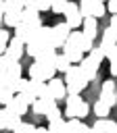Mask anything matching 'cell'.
<instances>
[{"instance_id": "obj_1", "label": "cell", "mask_w": 117, "mask_h": 133, "mask_svg": "<svg viewBox=\"0 0 117 133\" xmlns=\"http://www.w3.org/2000/svg\"><path fill=\"white\" fill-rule=\"evenodd\" d=\"M65 91L67 94H79L86 85H88V81H86V77L79 73V66L77 64H71L67 71H65Z\"/></svg>"}, {"instance_id": "obj_2", "label": "cell", "mask_w": 117, "mask_h": 133, "mask_svg": "<svg viewBox=\"0 0 117 133\" xmlns=\"http://www.w3.org/2000/svg\"><path fill=\"white\" fill-rule=\"evenodd\" d=\"M115 42H117V29L113 27H107L102 31V39H100V50L104 54L107 60H117V48H115Z\"/></svg>"}, {"instance_id": "obj_3", "label": "cell", "mask_w": 117, "mask_h": 133, "mask_svg": "<svg viewBox=\"0 0 117 133\" xmlns=\"http://www.w3.org/2000/svg\"><path fill=\"white\" fill-rule=\"evenodd\" d=\"M69 27H67V23H58V25H54V27H50V46L56 50V48H61L63 44H65V39H67V35H69Z\"/></svg>"}, {"instance_id": "obj_4", "label": "cell", "mask_w": 117, "mask_h": 133, "mask_svg": "<svg viewBox=\"0 0 117 133\" xmlns=\"http://www.w3.org/2000/svg\"><path fill=\"white\" fill-rule=\"evenodd\" d=\"M4 54H6L10 60H17V62H19V58L25 54V44H23L19 37H10V39L6 42V50H4Z\"/></svg>"}, {"instance_id": "obj_5", "label": "cell", "mask_w": 117, "mask_h": 133, "mask_svg": "<svg viewBox=\"0 0 117 133\" xmlns=\"http://www.w3.org/2000/svg\"><path fill=\"white\" fill-rule=\"evenodd\" d=\"M38 27H40V25H31V23L21 21L19 25H15V37H19L23 44H27V42L33 39V33H36Z\"/></svg>"}, {"instance_id": "obj_6", "label": "cell", "mask_w": 117, "mask_h": 133, "mask_svg": "<svg viewBox=\"0 0 117 133\" xmlns=\"http://www.w3.org/2000/svg\"><path fill=\"white\" fill-rule=\"evenodd\" d=\"M81 33L86 37H90V39H96V35H98V19L84 17L81 19Z\"/></svg>"}, {"instance_id": "obj_7", "label": "cell", "mask_w": 117, "mask_h": 133, "mask_svg": "<svg viewBox=\"0 0 117 133\" xmlns=\"http://www.w3.org/2000/svg\"><path fill=\"white\" fill-rule=\"evenodd\" d=\"M61 48H63V56H65V58H67L71 64H77V62H81V58H84V52H81L77 46H73V44H67V42H65Z\"/></svg>"}, {"instance_id": "obj_8", "label": "cell", "mask_w": 117, "mask_h": 133, "mask_svg": "<svg viewBox=\"0 0 117 133\" xmlns=\"http://www.w3.org/2000/svg\"><path fill=\"white\" fill-rule=\"evenodd\" d=\"M48 91H50V96L54 98V100H63L65 96H67V91H65V83L61 81V79H56V77H52V79H48Z\"/></svg>"}, {"instance_id": "obj_9", "label": "cell", "mask_w": 117, "mask_h": 133, "mask_svg": "<svg viewBox=\"0 0 117 133\" xmlns=\"http://www.w3.org/2000/svg\"><path fill=\"white\" fill-rule=\"evenodd\" d=\"M77 66H79V73L86 77V81H94V79H96V75H98V66H94L86 56L81 58V62H77Z\"/></svg>"}, {"instance_id": "obj_10", "label": "cell", "mask_w": 117, "mask_h": 133, "mask_svg": "<svg viewBox=\"0 0 117 133\" xmlns=\"http://www.w3.org/2000/svg\"><path fill=\"white\" fill-rule=\"evenodd\" d=\"M4 108H6V110H10V112H13V114H17V116H23V114L27 112V108H29V106L19 98V94H15V96L10 98V102H8Z\"/></svg>"}, {"instance_id": "obj_11", "label": "cell", "mask_w": 117, "mask_h": 133, "mask_svg": "<svg viewBox=\"0 0 117 133\" xmlns=\"http://www.w3.org/2000/svg\"><path fill=\"white\" fill-rule=\"evenodd\" d=\"M21 21H25V23H31V25H42L40 12H38L33 6H23V10H21Z\"/></svg>"}, {"instance_id": "obj_12", "label": "cell", "mask_w": 117, "mask_h": 133, "mask_svg": "<svg viewBox=\"0 0 117 133\" xmlns=\"http://www.w3.org/2000/svg\"><path fill=\"white\" fill-rule=\"evenodd\" d=\"M4 110V129H15L19 123H21V116H17V114H13L10 110H6V108H2Z\"/></svg>"}, {"instance_id": "obj_13", "label": "cell", "mask_w": 117, "mask_h": 133, "mask_svg": "<svg viewBox=\"0 0 117 133\" xmlns=\"http://www.w3.org/2000/svg\"><path fill=\"white\" fill-rule=\"evenodd\" d=\"M46 48H48V46H44V44H40V42H36V39H31V42L25 44V52H27L29 56H33V58H36L42 50H46Z\"/></svg>"}, {"instance_id": "obj_14", "label": "cell", "mask_w": 117, "mask_h": 133, "mask_svg": "<svg viewBox=\"0 0 117 133\" xmlns=\"http://www.w3.org/2000/svg\"><path fill=\"white\" fill-rule=\"evenodd\" d=\"M86 58H88L94 66H100V62L104 60V54H102V50H100V48H92V50L88 52V56H86Z\"/></svg>"}, {"instance_id": "obj_15", "label": "cell", "mask_w": 117, "mask_h": 133, "mask_svg": "<svg viewBox=\"0 0 117 133\" xmlns=\"http://www.w3.org/2000/svg\"><path fill=\"white\" fill-rule=\"evenodd\" d=\"M109 112H111V106H107L102 100H96V104H94V114H96L98 118H107Z\"/></svg>"}, {"instance_id": "obj_16", "label": "cell", "mask_w": 117, "mask_h": 133, "mask_svg": "<svg viewBox=\"0 0 117 133\" xmlns=\"http://www.w3.org/2000/svg\"><path fill=\"white\" fill-rule=\"evenodd\" d=\"M81 15H79V10L77 12H73V15H69V17H65V23H67V27L69 29H77V27H81Z\"/></svg>"}, {"instance_id": "obj_17", "label": "cell", "mask_w": 117, "mask_h": 133, "mask_svg": "<svg viewBox=\"0 0 117 133\" xmlns=\"http://www.w3.org/2000/svg\"><path fill=\"white\" fill-rule=\"evenodd\" d=\"M2 21L8 25V27H15L21 23V12H4L2 15Z\"/></svg>"}, {"instance_id": "obj_18", "label": "cell", "mask_w": 117, "mask_h": 133, "mask_svg": "<svg viewBox=\"0 0 117 133\" xmlns=\"http://www.w3.org/2000/svg\"><path fill=\"white\" fill-rule=\"evenodd\" d=\"M50 133H65V118H56V121H48L46 127Z\"/></svg>"}, {"instance_id": "obj_19", "label": "cell", "mask_w": 117, "mask_h": 133, "mask_svg": "<svg viewBox=\"0 0 117 133\" xmlns=\"http://www.w3.org/2000/svg\"><path fill=\"white\" fill-rule=\"evenodd\" d=\"M29 79H33V81H44V79H42V66H40L38 60H33L31 66H29Z\"/></svg>"}, {"instance_id": "obj_20", "label": "cell", "mask_w": 117, "mask_h": 133, "mask_svg": "<svg viewBox=\"0 0 117 133\" xmlns=\"http://www.w3.org/2000/svg\"><path fill=\"white\" fill-rule=\"evenodd\" d=\"M4 2V12H21L23 4L19 0H2Z\"/></svg>"}, {"instance_id": "obj_21", "label": "cell", "mask_w": 117, "mask_h": 133, "mask_svg": "<svg viewBox=\"0 0 117 133\" xmlns=\"http://www.w3.org/2000/svg\"><path fill=\"white\" fill-rule=\"evenodd\" d=\"M69 66H71V62H69L63 54H56V58H54V69H56V71H61V73H65Z\"/></svg>"}, {"instance_id": "obj_22", "label": "cell", "mask_w": 117, "mask_h": 133, "mask_svg": "<svg viewBox=\"0 0 117 133\" xmlns=\"http://www.w3.org/2000/svg\"><path fill=\"white\" fill-rule=\"evenodd\" d=\"M6 77L8 79H19L21 77V64L19 62H10L6 66Z\"/></svg>"}, {"instance_id": "obj_23", "label": "cell", "mask_w": 117, "mask_h": 133, "mask_svg": "<svg viewBox=\"0 0 117 133\" xmlns=\"http://www.w3.org/2000/svg\"><path fill=\"white\" fill-rule=\"evenodd\" d=\"M79 125H81L79 118H69V121H65V133H77V131H79Z\"/></svg>"}, {"instance_id": "obj_24", "label": "cell", "mask_w": 117, "mask_h": 133, "mask_svg": "<svg viewBox=\"0 0 117 133\" xmlns=\"http://www.w3.org/2000/svg\"><path fill=\"white\" fill-rule=\"evenodd\" d=\"M88 112H90V106H88V102H79L77 106H75V118H84V116H88Z\"/></svg>"}, {"instance_id": "obj_25", "label": "cell", "mask_w": 117, "mask_h": 133, "mask_svg": "<svg viewBox=\"0 0 117 133\" xmlns=\"http://www.w3.org/2000/svg\"><path fill=\"white\" fill-rule=\"evenodd\" d=\"M27 6H33L38 12H42V10H48L50 8V0H29Z\"/></svg>"}, {"instance_id": "obj_26", "label": "cell", "mask_w": 117, "mask_h": 133, "mask_svg": "<svg viewBox=\"0 0 117 133\" xmlns=\"http://www.w3.org/2000/svg\"><path fill=\"white\" fill-rule=\"evenodd\" d=\"M92 48H94V39H90V37L81 35V39H79V50H81L84 54H88Z\"/></svg>"}, {"instance_id": "obj_27", "label": "cell", "mask_w": 117, "mask_h": 133, "mask_svg": "<svg viewBox=\"0 0 117 133\" xmlns=\"http://www.w3.org/2000/svg\"><path fill=\"white\" fill-rule=\"evenodd\" d=\"M107 15V8H104V2H94V8H92V17L94 19H100Z\"/></svg>"}, {"instance_id": "obj_28", "label": "cell", "mask_w": 117, "mask_h": 133, "mask_svg": "<svg viewBox=\"0 0 117 133\" xmlns=\"http://www.w3.org/2000/svg\"><path fill=\"white\" fill-rule=\"evenodd\" d=\"M13 131H15V133H33V131H36V127H33L31 123H23V121H21Z\"/></svg>"}, {"instance_id": "obj_29", "label": "cell", "mask_w": 117, "mask_h": 133, "mask_svg": "<svg viewBox=\"0 0 117 133\" xmlns=\"http://www.w3.org/2000/svg\"><path fill=\"white\" fill-rule=\"evenodd\" d=\"M100 100L107 104V106H115V102H117V96H115V91H109V94H100Z\"/></svg>"}, {"instance_id": "obj_30", "label": "cell", "mask_w": 117, "mask_h": 133, "mask_svg": "<svg viewBox=\"0 0 117 133\" xmlns=\"http://www.w3.org/2000/svg\"><path fill=\"white\" fill-rule=\"evenodd\" d=\"M29 106H31L33 114H38V116H42V114H44V102H42V100H38V98H36V100H33Z\"/></svg>"}, {"instance_id": "obj_31", "label": "cell", "mask_w": 117, "mask_h": 133, "mask_svg": "<svg viewBox=\"0 0 117 133\" xmlns=\"http://www.w3.org/2000/svg\"><path fill=\"white\" fill-rule=\"evenodd\" d=\"M44 116H46L48 121H56V118H63V112H61V110H58V108L54 106V108L46 110V112H44Z\"/></svg>"}, {"instance_id": "obj_32", "label": "cell", "mask_w": 117, "mask_h": 133, "mask_svg": "<svg viewBox=\"0 0 117 133\" xmlns=\"http://www.w3.org/2000/svg\"><path fill=\"white\" fill-rule=\"evenodd\" d=\"M13 96H15V94H10V91H8L4 85L0 87V104H2V106H6V104L10 102V98H13Z\"/></svg>"}, {"instance_id": "obj_33", "label": "cell", "mask_w": 117, "mask_h": 133, "mask_svg": "<svg viewBox=\"0 0 117 133\" xmlns=\"http://www.w3.org/2000/svg\"><path fill=\"white\" fill-rule=\"evenodd\" d=\"M65 4H67V0H50V10L52 12H63V8H65Z\"/></svg>"}, {"instance_id": "obj_34", "label": "cell", "mask_w": 117, "mask_h": 133, "mask_svg": "<svg viewBox=\"0 0 117 133\" xmlns=\"http://www.w3.org/2000/svg\"><path fill=\"white\" fill-rule=\"evenodd\" d=\"M73 12H77V2H71V0H67V4H65V8H63V12H61V15L69 17V15H73Z\"/></svg>"}, {"instance_id": "obj_35", "label": "cell", "mask_w": 117, "mask_h": 133, "mask_svg": "<svg viewBox=\"0 0 117 133\" xmlns=\"http://www.w3.org/2000/svg\"><path fill=\"white\" fill-rule=\"evenodd\" d=\"M109 91H115V81L113 79H107L102 83V94H109Z\"/></svg>"}, {"instance_id": "obj_36", "label": "cell", "mask_w": 117, "mask_h": 133, "mask_svg": "<svg viewBox=\"0 0 117 133\" xmlns=\"http://www.w3.org/2000/svg\"><path fill=\"white\" fill-rule=\"evenodd\" d=\"M10 62H17V60H10L6 54H0V71H6V66H8Z\"/></svg>"}, {"instance_id": "obj_37", "label": "cell", "mask_w": 117, "mask_h": 133, "mask_svg": "<svg viewBox=\"0 0 117 133\" xmlns=\"http://www.w3.org/2000/svg\"><path fill=\"white\" fill-rule=\"evenodd\" d=\"M104 8H107V12H111V15H115V12H117V0H107V4H104Z\"/></svg>"}, {"instance_id": "obj_38", "label": "cell", "mask_w": 117, "mask_h": 133, "mask_svg": "<svg viewBox=\"0 0 117 133\" xmlns=\"http://www.w3.org/2000/svg\"><path fill=\"white\" fill-rule=\"evenodd\" d=\"M104 133H117V125H115V121L107 118V129H104Z\"/></svg>"}, {"instance_id": "obj_39", "label": "cell", "mask_w": 117, "mask_h": 133, "mask_svg": "<svg viewBox=\"0 0 117 133\" xmlns=\"http://www.w3.org/2000/svg\"><path fill=\"white\" fill-rule=\"evenodd\" d=\"M10 39V33L6 31V29H0V44H4L6 46V42Z\"/></svg>"}, {"instance_id": "obj_40", "label": "cell", "mask_w": 117, "mask_h": 133, "mask_svg": "<svg viewBox=\"0 0 117 133\" xmlns=\"http://www.w3.org/2000/svg\"><path fill=\"white\" fill-rule=\"evenodd\" d=\"M109 27H113V29H117V17H115V15L111 17V25H109Z\"/></svg>"}, {"instance_id": "obj_41", "label": "cell", "mask_w": 117, "mask_h": 133, "mask_svg": "<svg viewBox=\"0 0 117 133\" xmlns=\"http://www.w3.org/2000/svg\"><path fill=\"white\" fill-rule=\"evenodd\" d=\"M33 133H50V131H48L46 127H36V131H33Z\"/></svg>"}, {"instance_id": "obj_42", "label": "cell", "mask_w": 117, "mask_h": 133, "mask_svg": "<svg viewBox=\"0 0 117 133\" xmlns=\"http://www.w3.org/2000/svg\"><path fill=\"white\" fill-rule=\"evenodd\" d=\"M4 79H6V71H0V85H4Z\"/></svg>"}, {"instance_id": "obj_43", "label": "cell", "mask_w": 117, "mask_h": 133, "mask_svg": "<svg viewBox=\"0 0 117 133\" xmlns=\"http://www.w3.org/2000/svg\"><path fill=\"white\" fill-rule=\"evenodd\" d=\"M0 129H4V110H0Z\"/></svg>"}, {"instance_id": "obj_44", "label": "cell", "mask_w": 117, "mask_h": 133, "mask_svg": "<svg viewBox=\"0 0 117 133\" xmlns=\"http://www.w3.org/2000/svg\"><path fill=\"white\" fill-rule=\"evenodd\" d=\"M2 15H4V2L0 0V21H2Z\"/></svg>"}, {"instance_id": "obj_45", "label": "cell", "mask_w": 117, "mask_h": 133, "mask_svg": "<svg viewBox=\"0 0 117 133\" xmlns=\"http://www.w3.org/2000/svg\"><path fill=\"white\" fill-rule=\"evenodd\" d=\"M19 2H21L23 6H27V4H29V0H19Z\"/></svg>"}, {"instance_id": "obj_46", "label": "cell", "mask_w": 117, "mask_h": 133, "mask_svg": "<svg viewBox=\"0 0 117 133\" xmlns=\"http://www.w3.org/2000/svg\"><path fill=\"white\" fill-rule=\"evenodd\" d=\"M100 2H107V0H100Z\"/></svg>"}]
</instances>
